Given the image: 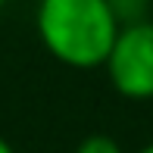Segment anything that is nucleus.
<instances>
[{
	"instance_id": "nucleus-3",
	"label": "nucleus",
	"mask_w": 153,
	"mask_h": 153,
	"mask_svg": "<svg viewBox=\"0 0 153 153\" xmlns=\"http://www.w3.org/2000/svg\"><path fill=\"white\" fill-rule=\"evenodd\" d=\"M109 6H113L116 19H119L122 25L150 19V16H147V0H109Z\"/></svg>"
},
{
	"instance_id": "nucleus-5",
	"label": "nucleus",
	"mask_w": 153,
	"mask_h": 153,
	"mask_svg": "<svg viewBox=\"0 0 153 153\" xmlns=\"http://www.w3.org/2000/svg\"><path fill=\"white\" fill-rule=\"evenodd\" d=\"M0 153H16V150H13V144L6 141V137H0Z\"/></svg>"
},
{
	"instance_id": "nucleus-4",
	"label": "nucleus",
	"mask_w": 153,
	"mask_h": 153,
	"mask_svg": "<svg viewBox=\"0 0 153 153\" xmlns=\"http://www.w3.org/2000/svg\"><path fill=\"white\" fill-rule=\"evenodd\" d=\"M75 153H125L122 144L109 134H88L85 141L75 147Z\"/></svg>"
},
{
	"instance_id": "nucleus-7",
	"label": "nucleus",
	"mask_w": 153,
	"mask_h": 153,
	"mask_svg": "<svg viewBox=\"0 0 153 153\" xmlns=\"http://www.w3.org/2000/svg\"><path fill=\"white\" fill-rule=\"evenodd\" d=\"M3 6H6V0H0V13H3Z\"/></svg>"
},
{
	"instance_id": "nucleus-1",
	"label": "nucleus",
	"mask_w": 153,
	"mask_h": 153,
	"mask_svg": "<svg viewBox=\"0 0 153 153\" xmlns=\"http://www.w3.org/2000/svg\"><path fill=\"white\" fill-rule=\"evenodd\" d=\"M34 28L56 62L69 69H100L122 22L109 0H38Z\"/></svg>"
},
{
	"instance_id": "nucleus-2",
	"label": "nucleus",
	"mask_w": 153,
	"mask_h": 153,
	"mask_svg": "<svg viewBox=\"0 0 153 153\" xmlns=\"http://www.w3.org/2000/svg\"><path fill=\"white\" fill-rule=\"evenodd\" d=\"M103 69L116 94L128 100H153V19L122 25Z\"/></svg>"
},
{
	"instance_id": "nucleus-6",
	"label": "nucleus",
	"mask_w": 153,
	"mask_h": 153,
	"mask_svg": "<svg viewBox=\"0 0 153 153\" xmlns=\"http://www.w3.org/2000/svg\"><path fill=\"white\" fill-rule=\"evenodd\" d=\"M137 153H153V141H150V144H144V147L137 150Z\"/></svg>"
}]
</instances>
